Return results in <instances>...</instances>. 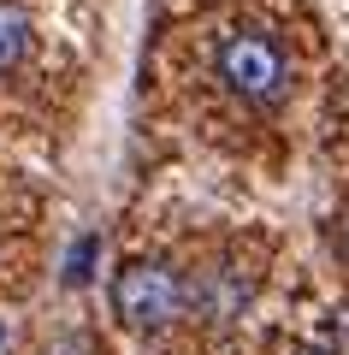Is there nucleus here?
Listing matches in <instances>:
<instances>
[{
	"instance_id": "1",
	"label": "nucleus",
	"mask_w": 349,
	"mask_h": 355,
	"mask_svg": "<svg viewBox=\"0 0 349 355\" xmlns=\"http://www.w3.org/2000/svg\"><path fill=\"white\" fill-rule=\"evenodd\" d=\"M213 71L219 83L249 107H278L290 95V60L278 48L273 30H255V24H237L225 30L219 48H213Z\"/></svg>"
},
{
	"instance_id": "2",
	"label": "nucleus",
	"mask_w": 349,
	"mask_h": 355,
	"mask_svg": "<svg viewBox=\"0 0 349 355\" xmlns=\"http://www.w3.org/2000/svg\"><path fill=\"white\" fill-rule=\"evenodd\" d=\"M112 314L130 331H166L178 314H189V284L166 261H125L112 272Z\"/></svg>"
},
{
	"instance_id": "3",
	"label": "nucleus",
	"mask_w": 349,
	"mask_h": 355,
	"mask_svg": "<svg viewBox=\"0 0 349 355\" xmlns=\"http://www.w3.org/2000/svg\"><path fill=\"white\" fill-rule=\"evenodd\" d=\"M249 291L255 284L243 279L237 266H213L189 284V320H207V326H225V320H237L249 308Z\"/></svg>"
},
{
	"instance_id": "4",
	"label": "nucleus",
	"mask_w": 349,
	"mask_h": 355,
	"mask_svg": "<svg viewBox=\"0 0 349 355\" xmlns=\"http://www.w3.org/2000/svg\"><path fill=\"white\" fill-rule=\"evenodd\" d=\"M30 53V18L18 12L12 0H0V77L18 71V60Z\"/></svg>"
},
{
	"instance_id": "5",
	"label": "nucleus",
	"mask_w": 349,
	"mask_h": 355,
	"mask_svg": "<svg viewBox=\"0 0 349 355\" xmlns=\"http://www.w3.org/2000/svg\"><path fill=\"white\" fill-rule=\"evenodd\" d=\"M337 243H343V254H349V207H343V219H337Z\"/></svg>"
},
{
	"instance_id": "6",
	"label": "nucleus",
	"mask_w": 349,
	"mask_h": 355,
	"mask_svg": "<svg viewBox=\"0 0 349 355\" xmlns=\"http://www.w3.org/2000/svg\"><path fill=\"white\" fill-rule=\"evenodd\" d=\"M296 355H332V349H314V343H308V349H296Z\"/></svg>"
}]
</instances>
